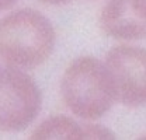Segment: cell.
<instances>
[{"label":"cell","instance_id":"cell-3","mask_svg":"<svg viewBox=\"0 0 146 140\" xmlns=\"http://www.w3.org/2000/svg\"><path fill=\"white\" fill-rule=\"evenodd\" d=\"M41 109V92L35 81L18 67H0V130L27 127Z\"/></svg>","mask_w":146,"mask_h":140},{"label":"cell","instance_id":"cell-7","mask_svg":"<svg viewBox=\"0 0 146 140\" xmlns=\"http://www.w3.org/2000/svg\"><path fill=\"white\" fill-rule=\"evenodd\" d=\"M83 137L84 139H97V140H106L114 139V133L108 127L97 123H84L83 125Z\"/></svg>","mask_w":146,"mask_h":140},{"label":"cell","instance_id":"cell-5","mask_svg":"<svg viewBox=\"0 0 146 140\" xmlns=\"http://www.w3.org/2000/svg\"><path fill=\"white\" fill-rule=\"evenodd\" d=\"M103 32L119 41L146 38V0H108L100 13Z\"/></svg>","mask_w":146,"mask_h":140},{"label":"cell","instance_id":"cell-1","mask_svg":"<svg viewBox=\"0 0 146 140\" xmlns=\"http://www.w3.org/2000/svg\"><path fill=\"white\" fill-rule=\"evenodd\" d=\"M55 30L39 11L23 9L0 20V56L13 67L33 69L54 51Z\"/></svg>","mask_w":146,"mask_h":140},{"label":"cell","instance_id":"cell-8","mask_svg":"<svg viewBox=\"0 0 146 140\" xmlns=\"http://www.w3.org/2000/svg\"><path fill=\"white\" fill-rule=\"evenodd\" d=\"M44 4H52V6H60V4H66L70 0H39Z\"/></svg>","mask_w":146,"mask_h":140},{"label":"cell","instance_id":"cell-4","mask_svg":"<svg viewBox=\"0 0 146 140\" xmlns=\"http://www.w3.org/2000/svg\"><path fill=\"white\" fill-rule=\"evenodd\" d=\"M104 65L117 102L125 106L146 104V49L117 45L106 55Z\"/></svg>","mask_w":146,"mask_h":140},{"label":"cell","instance_id":"cell-6","mask_svg":"<svg viewBox=\"0 0 146 140\" xmlns=\"http://www.w3.org/2000/svg\"><path fill=\"white\" fill-rule=\"evenodd\" d=\"M33 140H48V139H66L80 140L83 137V125L77 123L74 119L56 115L45 119L35 130L31 133Z\"/></svg>","mask_w":146,"mask_h":140},{"label":"cell","instance_id":"cell-2","mask_svg":"<svg viewBox=\"0 0 146 140\" xmlns=\"http://www.w3.org/2000/svg\"><path fill=\"white\" fill-rule=\"evenodd\" d=\"M60 92L69 111L86 121L101 118L115 102L106 65L93 56H80L69 63Z\"/></svg>","mask_w":146,"mask_h":140},{"label":"cell","instance_id":"cell-9","mask_svg":"<svg viewBox=\"0 0 146 140\" xmlns=\"http://www.w3.org/2000/svg\"><path fill=\"white\" fill-rule=\"evenodd\" d=\"M16 1H17V0H0V11H3V10L11 7Z\"/></svg>","mask_w":146,"mask_h":140}]
</instances>
